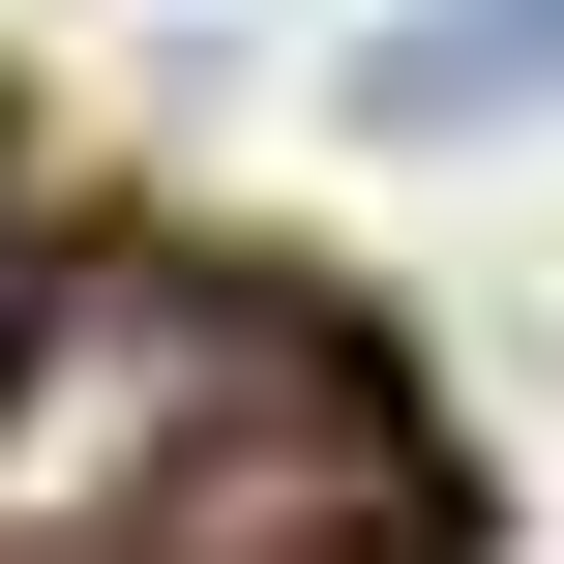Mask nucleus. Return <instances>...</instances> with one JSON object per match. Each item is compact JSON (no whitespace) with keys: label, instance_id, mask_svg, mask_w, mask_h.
Listing matches in <instances>:
<instances>
[{"label":"nucleus","instance_id":"obj_1","mask_svg":"<svg viewBox=\"0 0 564 564\" xmlns=\"http://www.w3.org/2000/svg\"><path fill=\"white\" fill-rule=\"evenodd\" d=\"M0 564H416V416L208 238L30 268V327H0Z\"/></svg>","mask_w":564,"mask_h":564},{"label":"nucleus","instance_id":"obj_2","mask_svg":"<svg viewBox=\"0 0 564 564\" xmlns=\"http://www.w3.org/2000/svg\"><path fill=\"white\" fill-rule=\"evenodd\" d=\"M0 327H30V238H0Z\"/></svg>","mask_w":564,"mask_h":564}]
</instances>
